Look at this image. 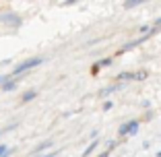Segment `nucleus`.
Listing matches in <instances>:
<instances>
[{
  "label": "nucleus",
  "mask_w": 161,
  "mask_h": 157,
  "mask_svg": "<svg viewBox=\"0 0 161 157\" xmlns=\"http://www.w3.org/2000/svg\"><path fill=\"white\" fill-rule=\"evenodd\" d=\"M35 95H37V91H35V89L25 91V93H23V97H21V101H23V104H29L31 99H35Z\"/></svg>",
  "instance_id": "5"
},
{
  "label": "nucleus",
  "mask_w": 161,
  "mask_h": 157,
  "mask_svg": "<svg viewBox=\"0 0 161 157\" xmlns=\"http://www.w3.org/2000/svg\"><path fill=\"white\" fill-rule=\"evenodd\" d=\"M17 85H19V81H17V79H8L6 83H2V87H0V89L4 91V93H8V91H14V89H17Z\"/></svg>",
  "instance_id": "4"
},
{
  "label": "nucleus",
  "mask_w": 161,
  "mask_h": 157,
  "mask_svg": "<svg viewBox=\"0 0 161 157\" xmlns=\"http://www.w3.org/2000/svg\"><path fill=\"white\" fill-rule=\"evenodd\" d=\"M99 157H109V151H103V153H101Z\"/></svg>",
  "instance_id": "14"
},
{
  "label": "nucleus",
  "mask_w": 161,
  "mask_h": 157,
  "mask_svg": "<svg viewBox=\"0 0 161 157\" xmlns=\"http://www.w3.org/2000/svg\"><path fill=\"white\" fill-rule=\"evenodd\" d=\"M42 62H43V58H39V56H35V58H25L23 62H19V64L14 66V70H13V75H10V79H14L17 75H23V72L31 70V68H35V66H39Z\"/></svg>",
  "instance_id": "1"
},
{
  "label": "nucleus",
  "mask_w": 161,
  "mask_h": 157,
  "mask_svg": "<svg viewBox=\"0 0 161 157\" xmlns=\"http://www.w3.org/2000/svg\"><path fill=\"white\" fill-rule=\"evenodd\" d=\"M147 79V72L141 70V72H120L118 75V81H142Z\"/></svg>",
  "instance_id": "3"
},
{
  "label": "nucleus",
  "mask_w": 161,
  "mask_h": 157,
  "mask_svg": "<svg viewBox=\"0 0 161 157\" xmlns=\"http://www.w3.org/2000/svg\"><path fill=\"white\" fill-rule=\"evenodd\" d=\"M46 149H52V141H43L39 147H35L33 153H42V151H46Z\"/></svg>",
  "instance_id": "7"
},
{
  "label": "nucleus",
  "mask_w": 161,
  "mask_h": 157,
  "mask_svg": "<svg viewBox=\"0 0 161 157\" xmlns=\"http://www.w3.org/2000/svg\"><path fill=\"white\" fill-rule=\"evenodd\" d=\"M157 157H161V151H159V153H157Z\"/></svg>",
  "instance_id": "16"
},
{
  "label": "nucleus",
  "mask_w": 161,
  "mask_h": 157,
  "mask_svg": "<svg viewBox=\"0 0 161 157\" xmlns=\"http://www.w3.org/2000/svg\"><path fill=\"white\" fill-rule=\"evenodd\" d=\"M58 153L60 151H50V153H46V155H42V157H58Z\"/></svg>",
  "instance_id": "12"
},
{
  "label": "nucleus",
  "mask_w": 161,
  "mask_h": 157,
  "mask_svg": "<svg viewBox=\"0 0 161 157\" xmlns=\"http://www.w3.org/2000/svg\"><path fill=\"white\" fill-rule=\"evenodd\" d=\"M10 153H13V149H8L6 145H0V157H10Z\"/></svg>",
  "instance_id": "10"
},
{
  "label": "nucleus",
  "mask_w": 161,
  "mask_h": 157,
  "mask_svg": "<svg viewBox=\"0 0 161 157\" xmlns=\"http://www.w3.org/2000/svg\"><path fill=\"white\" fill-rule=\"evenodd\" d=\"M97 145H99V143H97V141H91V145H89V147L85 149V153H83V157H89L91 153H93L95 149H97Z\"/></svg>",
  "instance_id": "9"
},
{
  "label": "nucleus",
  "mask_w": 161,
  "mask_h": 157,
  "mask_svg": "<svg viewBox=\"0 0 161 157\" xmlns=\"http://www.w3.org/2000/svg\"><path fill=\"white\" fill-rule=\"evenodd\" d=\"M118 89H120V85H109L108 89H101L99 95H101V97H105V95H109V93H114V91H118Z\"/></svg>",
  "instance_id": "8"
},
{
  "label": "nucleus",
  "mask_w": 161,
  "mask_h": 157,
  "mask_svg": "<svg viewBox=\"0 0 161 157\" xmlns=\"http://www.w3.org/2000/svg\"><path fill=\"white\" fill-rule=\"evenodd\" d=\"M0 21H2V23H14V25H17L21 19L17 17V14H4V17H0Z\"/></svg>",
  "instance_id": "6"
},
{
  "label": "nucleus",
  "mask_w": 161,
  "mask_h": 157,
  "mask_svg": "<svg viewBox=\"0 0 161 157\" xmlns=\"http://www.w3.org/2000/svg\"><path fill=\"white\" fill-rule=\"evenodd\" d=\"M136 130H138V120H130L118 128V137H128V134H134Z\"/></svg>",
  "instance_id": "2"
},
{
  "label": "nucleus",
  "mask_w": 161,
  "mask_h": 157,
  "mask_svg": "<svg viewBox=\"0 0 161 157\" xmlns=\"http://www.w3.org/2000/svg\"><path fill=\"white\" fill-rule=\"evenodd\" d=\"M112 105H114V101H105V105H103V109H112Z\"/></svg>",
  "instance_id": "13"
},
{
  "label": "nucleus",
  "mask_w": 161,
  "mask_h": 157,
  "mask_svg": "<svg viewBox=\"0 0 161 157\" xmlns=\"http://www.w3.org/2000/svg\"><path fill=\"white\" fill-rule=\"evenodd\" d=\"M157 27H161V19H159V21H157Z\"/></svg>",
  "instance_id": "15"
},
{
  "label": "nucleus",
  "mask_w": 161,
  "mask_h": 157,
  "mask_svg": "<svg viewBox=\"0 0 161 157\" xmlns=\"http://www.w3.org/2000/svg\"><path fill=\"white\" fill-rule=\"evenodd\" d=\"M138 4H142V0H126V2H124V6H128V8L138 6Z\"/></svg>",
  "instance_id": "11"
}]
</instances>
